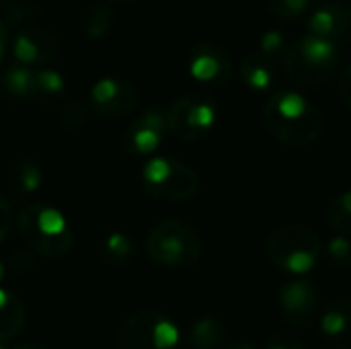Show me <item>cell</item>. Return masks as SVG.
Instances as JSON below:
<instances>
[{"instance_id": "37", "label": "cell", "mask_w": 351, "mask_h": 349, "mask_svg": "<svg viewBox=\"0 0 351 349\" xmlns=\"http://www.w3.org/2000/svg\"><path fill=\"white\" fill-rule=\"evenodd\" d=\"M331 349H351V348H348V346H341V348H331Z\"/></svg>"}, {"instance_id": "12", "label": "cell", "mask_w": 351, "mask_h": 349, "mask_svg": "<svg viewBox=\"0 0 351 349\" xmlns=\"http://www.w3.org/2000/svg\"><path fill=\"white\" fill-rule=\"evenodd\" d=\"M278 302L284 319L294 327H308L321 309V290L308 280H290L280 288Z\"/></svg>"}, {"instance_id": "28", "label": "cell", "mask_w": 351, "mask_h": 349, "mask_svg": "<svg viewBox=\"0 0 351 349\" xmlns=\"http://www.w3.org/2000/svg\"><path fill=\"white\" fill-rule=\"evenodd\" d=\"M286 49H288L286 35H284L282 31H278V29L265 31V33L261 35V39H259V51L265 53V56H269V58H274V60H276V56H280V53L284 56Z\"/></svg>"}, {"instance_id": "20", "label": "cell", "mask_w": 351, "mask_h": 349, "mask_svg": "<svg viewBox=\"0 0 351 349\" xmlns=\"http://www.w3.org/2000/svg\"><path fill=\"white\" fill-rule=\"evenodd\" d=\"M41 181H43V175H41V169L35 160L23 158L12 167L10 185L19 197H29L31 193H35L39 189Z\"/></svg>"}, {"instance_id": "33", "label": "cell", "mask_w": 351, "mask_h": 349, "mask_svg": "<svg viewBox=\"0 0 351 349\" xmlns=\"http://www.w3.org/2000/svg\"><path fill=\"white\" fill-rule=\"evenodd\" d=\"M222 349H255V346L251 341H232V344L224 346Z\"/></svg>"}, {"instance_id": "14", "label": "cell", "mask_w": 351, "mask_h": 349, "mask_svg": "<svg viewBox=\"0 0 351 349\" xmlns=\"http://www.w3.org/2000/svg\"><path fill=\"white\" fill-rule=\"evenodd\" d=\"M306 27L311 35L337 41L351 29V4L341 0H329L321 6H315L308 14Z\"/></svg>"}, {"instance_id": "7", "label": "cell", "mask_w": 351, "mask_h": 349, "mask_svg": "<svg viewBox=\"0 0 351 349\" xmlns=\"http://www.w3.org/2000/svg\"><path fill=\"white\" fill-rule=\"evenodd\" d=\"M142 189L162 202H185L199 191V175L183 160L156 156L148 160L140 175Z\"/></svg>"}, {"instance_id": "17", "label": "cell", "mask_w": 351, "mask_h": 349, "mask_svg": "<svg viewBox=\"0 0 351 349\" xmlns=\"http://www.w3.org/2000/svg\"><path fill=\"white\" fill-rule=\"evenodd\" d=\"M187 344L191 349H222L226 344V327L214 317H204L189 327Z\"/></svg>"}, {"instance_id": "26", "label": "cell", "mask_w": 351, "mask_h": 349, "mask_svg": "<svg viewBox=\"0 0 351 349\" xmlns=\"http://www.w3.org/2000/svg\"><path fill=\"white\" fill-rule=\"evenodd\" d=\"M88 115H90V111H88V107L84 103L70 101V103H66V105L60 107L58 121L66 130H78V128H82L88 121Z\"/></svg>"}, {"instance_id": "22", "label": "cell", "mask_w": 351, "mask_h": 349, "mask_svg": "<svg viewBox=\"0 0 351 349\" xmlns=\"http://www.w3.org/2000/svg\"><path fill=\"white\" fill-rule=\"evenodd\" d=\"M33 68L12 64L0 74V86L12 99H31V82H33Z\"/></svg>"}, {"instance_id": "16", "label": "cell", "mask_w": 351, "mask_h": 349, "mask_svg": "<svg viewBox=\"0 0 351 349\" xmlns=\"http://www.w3.org/2000/svg\"><path fill=\"white\" fill-rule=\"evenodd\" d=\"M27 325V309L19 294L0 288V341H10L23 333Z\"/></svg>"}, {"instance_id": "25", "label": "cell", "mask_w": 351, "mask_h": 349, "mask_svg": "<svg viewBox=\"0 0 351 349\" xmlns=\"http://www.w3.org/2000/svg\"><path fill=\"white\" fill-rule=\"evenodd\" d=\"M319 0H267L269 12L282 21L286 19H296L315 8Z\"/></svg>"}, {"instance_id": "6", "label": "cell", "mask_w": 351, "mask_h": 349, "mask_svg": "<svg viewBox=\"0 0 351 349\" xmlns=\"http://www.w3.org/2000/svg\"><path fill=\"white\" fill-rule=\"evenodd\" d=\"M167 134L181 142L206 140L218 123V105L206 93H187L165 111Z\"/></svg>"}, {"instance_id": "27", "label": "cell", "mask_w": 351, "mask_h": 349, "mask_svg": "<svg viewBox=\"0 0 351 349\" xmlns=\"http://www.w3.org/2000/svg\"><path fill=\"white\" fill-rule=\"evenodd\" d=\"M325 253L335 267H351V241L348 237H333L327 243Z\"/></svg>"}, {"instance_id": "3", "label": "cell", "mask_w": 351, "mask_h": 349, "mask_svg": "<svg viewBox=\"0 0 351 349\" xmlns=\"http://www.w3.org/2000/svg\"><path fill=\"white\" fill-rule=\"evenodd\" d=\"M339 66V43L311 33L300 35L284 53V72L296 86L327 84Z\"/></svg>"}, {"instance_id": "34", "label": "cell", "mask_w": 351, "mask_h": 349, "mask_svg": "<svg viewBox=\"0 0 351 349\" xmlns=\"http://www.w3.org/2000/svg\"><path fill=\"white\" fill-rule=\"evenodd\" d=\"M12 349H45V348H41L39 344H21V346H16V348H12Z\"/></svg>"}, {"instance_id": "10", "label": "cell", "mask_w": 351, "mask_h": 349, "mask_svg": "<svg viewBox=\"0 0 351 349\" xmlns=\"http://www.w3.org/2000/svg\"><path fill=\"white\" fill-rule=\"evenodd\" d=\"M60 39L51 29L41 25H23L12 39V53L21 66H49L60 56Z\"/></svg>"}, {"instance_id": "9", "label": "cell", "mask_w": 351, "mask_h": 349, "mask_svg": "<svg viewBox=\"0 0 351 349\" xmlns=\"http://www.w3.org/2000/svg\"><path fill=\"white\" fill-rule=\"evenodd\" d=\"M187 70L193 80L210 86L226 84L234 74V62L226 47L214 41H199L189 49Z\"/></svg>"}, {"instance_id": "24", "label": "cell", "mask_w": 351, "mask_h": 349, "mask_svg": "<svg viewBox=\"0 0 351 349\" xmlns=\"http://www.w3.org/2000/svg\"><path fill=\"white\" fill-rule=\"evenodd\" d=\"M327 222L341 237L351 239V189L337 193L327 204Z\"/></svg>"}, {"instance_id": "15", "label": "cell", "mask_w": 351, "mask_h": 349, "mask_svg": "<svg viewBox=\"0 0 351 349\" xmlns=\"http://www.w3.org/2000/svg\"><path fill=\"white\" fill-rule=\"evenodd\" d=\"M239 74L251 91L265 93L276 82V60L261 51L245 53L239 64Z\"/></svg>"}, {"instance_id": "2", "label": "cell", "mask_w": 351, "mask_h": 349, "mask_svg": "<svg viewBox=\"0 0 351 349\" xmlns=\"http://www.w3.org/2000/svg\"><path fill=\"white\" fill-rule=\"evenodd\" d=\"M16 228L25 247L43 259L58 261L72 251V228L66 216L53 206L41 202L27 204L16 216Z\"/></svg>"}, {"instance_id": "29", "label": "cell", "mask_w": 351, "mask_h": 349, "mask_svg": "<svg viewBox=\"0 0 351 349\" xmlns=\"http://www.w3.org/2000/svg\"><path fill=\"white\" fill-rule=\"evenodd\" d=\"M12 226H14V212L8 200L0 195V245L8 239V234L12 232Z\"/></svg>"}, {"instance_id": "35", "label": "cell", "mask_w": 351, "mask_h": 349, "mask_svg": "<svg viewBox=\"0 0 351 349\" xmlns=\"http://www.w3.org/2000/svg\"><path fill=\"white\" fill-rule=\"evenodd\" d=\"M113 2H117V4H130V2H134V0H113Z\"/></svg>"}, {"instance_id": "21", "label": "cell", "mask_w": 351, "mask_h": 349, "mask_svg": "<svg viewBox=\"0 0 351 349\" xmlns=\"http://www.w3.org/2000/svg\"><path fill=\"white\" fill-rule=\"evenodd\" d=\"M99 257L111 265H125L136 257V243L123 232H113L99 245Z\"/></svg>"}, {"instance_id": "1", "label": "cell", "mask_w": 351, "mask_h": 349, "mask_svg": "<svg viewBox=\"0 0 351 349\" xmlns=\"http://www.w3.org/2000/svg\"><path fill=\"white\" fill-rule=\"evenodd\" d=\"M267 134L284 146L304 148L325 132V115L317 103L298 91L274 93L261 113Z\"/></svg>"}, {"instance_id": "32", "label": "cell", "mask_w": 351, "mask_h": 349, "mask_svg": "<svg viewBox=\"0 0 351 349\" xmlns=\"http://www.w3.org/2000/svg\"><path fill=\"white\" fill-rule=\"evenodd\" d=\"M6 47H8V27H6V23L0 19V60L4 58Z\"/></svg>"}, {"instance_id": "8", "label": "cell", "mask_w": 351, "mask_h": 349, "mask_svg": "<svg viewBox=\"0 0 351 349\" xmlns=\"http://www.w3.org/2000/svg\"><path fill=\"white\" fill-rule=\"evenodd\" d=\"M181 333L177 325L158 311H138L117 329L115 349H177Z\"/></svg>"}, {"instance_id": "19", "label": "cell", "mask_w": 351, "mask_h": 349, "mask_svg": "<svg viewBox=\"0 0 351 349\" xmlns=\"http://www.w3.org/2000/svg\"><path fill=\"white\" fill-rule=\"evenodd\" d=\"M321 331L327 337H341L351 331V300L348 296L335 298L319 319Z\"/></svg>"}, {"instance_id": "38", "label": "cell", "mask_w": 351, "mask_h": 349, "mask_svg": "<svg viewBox=\"0 0 351 349\" xmlns=\"http://www.w3.org/2000/svg\"><path fill=\"white\" fill-rule=\"evenodd\" d=\"M0 349H4V346H2V341H0Z\"/></svg>"}, {"instance_id": "36", "label": "cell", "mask_w": 351, "mask_h": 349, "mask_svg": "<svg viewBox=\"0 0 351 349\" xmlns=\"http://www.w3.org/2000/svg\"><path fill=\"white\" fill-rule=\"evenodd\" d=\"M2 276H4V265L0 263V280H2Z\"/></svg>"}, {"instance_id": "5", "label": "cell", "mask_w": 351, "mask_h": 349, "mask_svg": "<svg viewBox=\"0 0 351 349\" xmlns=\"http://www.w3.org/2000/svg\"><path fill=\"white\" fill-rule=\"evenodd\" d=\"M321 239L304 224H284L265 241V255L274 267L284 274L304 276L313 272L321 259Z\"/></svg>"}, {"instance_id": "23", "label": "cell", "mask_w": 351, "mask_h": 349, "mask_svg": "<svg viewBox=\"0 0 351 349\" xmlns=\"http://www.w3.org/2000/svg\"><path fill=\"white\" fill-rule=\"evenodd\" d=\"M113 21H115V12L109 4H93L84 16H82V31L86 37L90 39H99L103 35H107L113 27Z\"/></svg>"}, {"instance_id": "18", "label": "cell", "mask_w": 351, "mask_h": 349, "mask_svg": "<svg viewBox=\"0 0 351 349\" xmlns=\"http://www.w3.org/2000/svg\"><path fill=\"white\" fill-rule=\"evenodd\" d=\"M66 93V78L51 68H39L33 72L31 82V99H35L41 105H53L58 103Z\"/></svg>"}, {"instance_id": "31", "label": "cell", "mask_w": 351, "mask_h": 349, "mask_svg": "<svg viewBox=\"0 0 351 349\" xmlns=\"http://www.w3.org/2000/svg\"><path fill=\"white\" fill-rule=\"evenodd\" d=\"M337 88H339V97L346 103V107L351 111V64L339 74L337 80Z\"/></svg>"}, {"instance_id": "11", "label": "cell", "mask_w": 351, "mask_h": 349, "mask_svg": "<svg viewBox=\"0 0 351 349\" xmlns=\"http://www.w3.org/2000/svg\"><path fill=\"white\" fill-rule=\"evenodd\" d=\"M90 107L101 117H123L140 105V91L115 76L99 78L90 86Z\"/></svg>"}, {"instance_id": "4", "label": "cell", "mask_w": 351, "mask_h": 349, "mask_svg": "<svg viewBox=\"0 0 351 349\" xmlns=\"http://www.w3.org/2000/svg\"><path fill=\"white\" fill-rule=\"evenodd\" d=\"M146 253L154 265L167 269L195 267L204 257V243L195 228L177 218L156 222L146 239Z\"/></svg>"}, {"instance_id": "30", "label": "cell", "mask_w": 351, "mask_h": 349, "mask_svg": "<svg viewBox=\"0 0 351 349\" xmlns=\"http://www.w3.org/2000/svg\"><path fill=\"white\" fill-rule=\"evenodd\" d=\"M265 349H308L304 341H300L294 335H286V333H278L274 337L267 339Z\"/></svg>"}, {"instance_id": "13", "label": "cell", "mask_w": 351, "mask_h": 349, "mask_svg": "<svg viewBox=\"0 0 351 349\" xmlns=\"http://www.w3.org/2000/svg\"><path fill=\"white\" fill-rule=\"evenodd\" d=\"M167 136V123H165V111L152 107L138 115L121 134L119 148L125 154L132 156H144L152 154Z\"/></svg>"}]
</instances>
